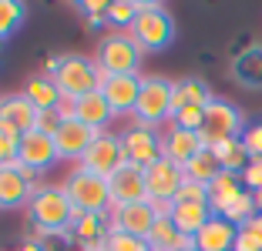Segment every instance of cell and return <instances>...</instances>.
<instances>
[{
    "label": "cell",
    "instance_id": "cell-43",
    "mask_svg": "<svg viewBox=\"0 0 262 251\" xmlns=\"http://www.w3.org/2000/svg\"><path fill=\"white\" fill-rule=\"evenodd\" d=\"M178 251H199V248H178Z\"/></svg>",
    "mask_w": 262,
    "mask_h": 251
},
{
    "label": "cell",
    "instance_id": "cell-25",
    "mask_svg": "<svg viewBox=\"0 0 262 251\" xmlns=\"http://www.w3.org/2000/svg\"><path fill=\"white\" fill-rule=\"evenodd\" d=\"M24 97L31 101L37 111H57V104H61V91H57V84L54 77H47V74H34L27 77V84H24Z\"/></svg>",
    "mask_w": 262,
    "mask_h": 251
},
{
    "label": "cell",
    "instance_id": "cell-5",
    "mask_svg": "<svg viewBox=\"0 0 262 251\" xmlns=\"http://www.w3.org/2000/svg\"><path fill=\"white\" fill-rule=\"evenodd\" d=\"M141 61H145V51L135 44V37L128 31H108L98 40V51H94V64H98L101 77L141 74Z\"/></svg>",
    "mask_w": 262,
    "mask_h": 251
},
{
    "label": "cell",
    "instance_id": "cell-10",
    "mask_svg": "<svg viewBox=\"0 0 262 251\" xmlns=\"http://www.w3.org/2000/svg\"><path fill=\"white\" fill-rule=\"evenodd\" d=\"M17 164L34 171V174H47L54 164H61L57 158V147H54V137L44 134V131H27L20 137V147H17Z\"/></svg>",
    "mask_w": 262,
    "mask_h": 251
},
{
    "label": "cell",
    "instance_id": "cell-27",
    "mask_svg": "<svg viewBox=\"0 0 262 251\" xmlns=\"http://www.w3.org/2000/svg\"><path fill=\"white\" fill-rule=\"evenodd\" d=\"M212 154H215V161H219L222 171H239V174H242V167L252 161L249 151H246V144H242V137H229V141L212 144Z\"/></svg>",
    "mask_w": 262,
    "mask_h": 251
},
{
    "label": "cell",
    "instance_id": "cell-11",
    "mask_svg": "<svg viewBox=\"0 0 262 251\" xmlns=\"http://www.w3.org/2000/svg\"><path fill=\"white\" fill-rule=\"evenodd\" d=\"M118 134H121V147H124V161L128 164L148 167L162 158V131L141 128V124H128Z\"/></svg>",
    "mask_w": 262,
    "mask_h": 251
},
{
    "label": "cell",
    "instance_id": "cell-29",
    "mask_svg": "<svg viewBox=\"0 0 262 251\" xmlns=\"http://www.w3.org/2000/svg\"><path fill=\"white\" fill-rule=\"evenodd\" d=\"M235 77L246 87H262V47H249L242 57H235Z\"/></svg>",
    "mask_w": 262,
    "mask_h": 251
},
{
    "label": "cell",
    "instance_id": "cell-22",
    "mask_svg": "<svg viewBox=\"0 0 262 251\" xmlns=\"http://www.w3.org/2000/svg\"><path fill=\"white\" fill-rule=\"evenodd\" d=\"M212 205L208 201H175L171 205V224L185 238H195L202 228H205V221L212 218Z\"/></svg>",
    "mask_w": 262,
    "mask_h": 251
},
{
    "label": "cell",
    "instance_id": "cell-17",
    "mask_svg": "<svg viewBox=\"0 0 262 251\" xmlns=\"http://www.w3.org/2000/svg\"><path fill=\"white\" fill-rule=\"evenodd\" d=\"M155 221H158V211H155L151 201L111 208V228H115V231H124V235L148 238V231L155 228Z\"/></svg>",
    "mask_w": 262,
    "mask_h": 251
},
{
    "label": "cell",
    "instance_id": "cell-32",
    "mask_svg": "<svg viewBox=\"0 0 262 251\" xmlns=\"http://www.w3.org/2000/svg\"><path fill=\"white\" fill-rule=\"evenodd\" d=\"M138 17V0H111L108 7V27L111 31H128Z\"/></svg>",
    "mask_w": 262,
    "mask_h": 251
},
{
    "label": "cell",
    "instance_id": "cell-20",
    "mask_svg": "<svg viewBox=\"0 0 262 251\" xmlns=\"http://www.w3.org/2000/svg\"><path fill=\"white\" fill-rule=\"evenodd\" d=\"M235 238H239V228L232 221H225L222 214H212L205 221V228L195 235V248L199 251H232Z\"/></svg>",
    "mask_w": 262,
    "mask_h": 251
},
{
    "label": "cell",
    "instance_id": "cell-12",
    "mask_svg": "<svg viewBox=\"0 0 262 251\" xmlns=\"http://www.w3.org/2000/svg\"><path fill=\"white\" fill-rule=\"evenodd\" d=\"M77 164L94 171V174H101V178H111L121 164H128V161H124V147H121V134H115V131L98 134L94 144L88 147V154L77 161Z\"/></svg>",
    "mask_w": 262,
    "mask_h": 251
},
{
    "label": "cell",
    "instance_id": "cell-28",
    "mask_svg": "<svg viewBox=\"0 0 262 251\" xmlns=\"http://www.w3.org/2000/svg\"><path fill=\"white\" fill-rule=\"evenodd\" d=\"M182 171H185V181H195V184H205V188H208V184H212V178H215L222 167H219L212 147H202V151L195 154V158L188 161Z\"/></svg>",
    "mask_w": 262,
    "mask_h": 251
},
{
    "label": "cell",
    "instance_id": "cell-4",
    "mask_svg": "<svg viewBox=\"0 0 262 251\" xmlns=\"http://www.w3.org/2000/svg\"><path fill=\"white\" fill-rule=\"evenodd\" d=\"M61 191L68 194L74 211H91V214H111V191L108 178L94 174L81 164H71L61 181Z\"/></svg>",
    "mask_w": 262,
    "mask_h": 251
},
{
    "label": "cell",
    "instance_id": "cell-15",
    "mask_svg": "<svg viewBox=\"0 0 262 251\" xmlns=\"http://www.w3.org/2000/svg\"><path fill=\"white\" fill-rule=\"evenodd\" d=\"M108 191H111V208L148 201V191H145V167H138V164H121L115 174L108 178Z\"/></svg>",
    "mask_w": 262,
    "mask_h": 251
},
{
    "label": "cell",
    "instance_id": "cell-21",
    "mask_svg": "<svg viewBox=\"0 0 262 251\" xmlns=\"http://www.w3.org/2000/svg\"><path fill=\"white\" fill-rule=\"evenodd\" d=\"M74 117L81 124H88L91 131H108L111 128V121H115V111H111V104L104 101V94L101 91H91V94H84V97H77L74 101Z\"/></svg>",
    "mask_w": 262,
    "mask_h": 251
},
{
    "label": "cell",
    "instance_id": "cell-35",
    "mask_svg": "<svg viewBox=\"0 0 262 251\" xmlns=\"http://www.w3.org/2000/svg\"><path fill=\"white\" fill-rule=\"evenodd\" d=\"M20 137H24V134H17L10 124L0 121V161H4V164L17 161V147H20Z\"/></svg>",
    "mask_w": 262,
    "mask_h": 251
},
{
    "label": "cell",
    "instance_id": "cell-39",
    "mask_svg": "<svg viewBox=\"0 0 262 251\" xmlns=\"http://www.w3.org/2000/svg\"><path fill=\"white\" fill-rule=\"evenodd\" d=\"M239 231L249 238V241L255 244V248L262 251V214H255V218H249L246 224H239Z\"/></svg>",
    "mask_w": 262,
    "mask_h": 251
},
{
    "label": "cell",
    "instance_id": "cell-18",
    "mask_svg": "<svg viewBox=\"0 0 262 251\" xmlns=\"http://www.w3.org/2000/svg\"><path fill=\"white\" fill-rule=\"evenodd\" d=\"M202 147H205V141H202L199 131H182V128H175V124L162 128V158H168L171 164L185 167Z\"/></svg>",
    "mask_w": 262,
    "mask_h": 251
},
{
    "label": "cell",
    "instance_id": "cell-19",
    "mask_svg": "<svg viewBox=\"0 0 262 251\" xmlns=\"http://www.w3.org/2000/svg\"><path fill=\"white\" fill-rule=\"evenodd\" d=\"M37 107L24 97V91L17 94H0V121L10 124L17 134H27V131L37 128Z\"/></svg>",
    "mask_w": 262,
    "mask_h": 251
},
{
    "label": "cell",
    "instance_id": "cell-36",
    "mask_svg": "<svg viewBox=\"0 0 262 251\" xmlns=\"http://www.w3.org/2000/svg\"><path fill=\"white\" fill-rule=\"evenodd\" d=\"M242 188L259 194L262 191V158H252L246 167H242Z\"/></svg>",
    "mask_w": 262,
    "mask_h": 251
},
{
    "label": "cell",
    "instance_id": "cell-37",
    "mask_svg": "<svg viewBox=\"0 0 262 251\" xmlns=\"http://www.w3.org/2000/svg\"><path fill=\"white\" fill-rule=\"evenodd\" d=\"M242 144H246L249 158H262V121H252L242 131Z\"/></svg>",
    "mask_w": 262,
    "mask_h": 251
},
{
    "label": "cell",
    "instance_id": "cell-38",
    "mask_svg": "<svg viewBox=\"0 0 262 251\" xmlns=\"http://www.w3.org/2000/svg\"><path fill=\"white\" fill-rule=\"evenodd\" d=\"M175 201H208V188L205 184H195V181H185Z\"/></svg>",
    "mask_w": 262,
    "mask_h": 251
},
{
    "label": "cell",
    "instance_id": "cell-26",
    "mask_svg": "<svg viewBox=\"0 0 262 251\" xmlns=\"http://www.w3.org/2000/svg\"><path fill=\"white\" fill-rule=\"evenodd\" d=\"M242 174L239 171H219L215 178H212V184H208V205H212V211H222L225 205H229L235 194H242Z\"/></svg>",
    "mask_w": 262,
    "mask_h": 251
},
{
    "label": "cell",
    "instance_id": "cell-30",
    "mask_svg": "<svg viewBox=\"0 0 262 251\" xmlns=\"http://www.w3.org/2000/svg\"><path fill=\"white\" fill-rule=\"evenodd\" d=\"M219 214H222L225 221H232L235 228H239V224H246L249 218H255V214H259L255 194H252V191H242V194H235V198H232V201H229V205H225Z\"/></svg>",
    "mask_w": 262,
    "mask_h": 251
},
{
    "label": "cell",
    "instance_id": "cell-8",
    "mask_svg": "<svg viewBox=\"0 0 262 251\" xmlns=\"http://www.w3.org/2000/svg\"><path fill=\"white\" fill-rule=\"evenodd\" d=\"M40 184V178L27 167H20L17 161L0 167V211H20L27 208L34 188Z\"/></svg>",
    "mask_w": 262,
    "mask_h": 251
},
{
    "label": "cell",
    "instance_id": "cell-1",
    "mask_svg": "<svg viewBox=\"0 0 262 251\" xmlns=\"http://www.w3.org/2000/svg\"><path fill=\"white\" fill-rule=\"evenodd\" d=\"M27 221H31L34 235H61L68 238V228H71V218H74V208H71L68 194L61 191V184H44L40 181L34 188L31 201L24 208ZM71 241V238H68Z\"/></svg>",
    "mask_w": 262,
    "mask_h": 251
},
{
    "label": "cell",
    "instance_id": "cell-42",
    "mask_svg": "<svg viewBox=\"0 0 262 251\" xmlns=\"http://www.w3.org/2000/svg\"><path fill=\"white\" fill-rule=\"evenodd\" d=\"M255 205H259V214H262V191H259V194H255Z\"/></svg>",
    "mask_w": 262,
    "mask_h": 251
},
{
    "label": "cell",
    "instance_id": "cell-2",
    "mask_svg": "<svg viewBox=\"0 0 262 251\" xmlns=\"http://www.w3.org/2000/svg\"><path fill=\"white\" fill-rule=\"evenodd\" d=\"M128 34L145 54L168 51L175 40V17L162 0H138V17L128 27Z\"/></svg>",
    "mask_w": 262,
    "mask_h": 251
},
{
    "label": "cell",
    "instance_id": "cell-7",
    "mask_svg": "<svg viewBox=\"0 0 262 251\" xmlns=\"http://www.w3.org/2000/svg\"><path fill=\"white\" fill-rule=\"evenodd\" d=\"M249 128L246 111L239 104H232L225 97H212L205 104V124H202V141L205 147L219 144V141H229V137H242V131Z\"/></svg>",
    "mask_w": 262,
    "mask_h": 251
},
{
    "label": "cell",
    "instance_id": "cell-9",
    "mask_svg": "<svg viewBox=\"0 0 262 251\" xmlns=\"http://www.w3.org/2000/svg\"><path fill=\"white\" fill-rule=\"evenodd\" d=\"M182 184H185V171L171 164L168 158H158L155 164L145 167V191L151 205H175Z\"/></svg>",
    "mask_w": 262,
    "mask_h": 251
},
{
    "label": "cell",
    "instance_id": "cell-44",
    "mask_svg": "<svg viewBox=\"0 0 262 251\" xmlns=\"http://www.w3.org/2000/svg\"><path fill=\"white\" fill-rule=\"evenodd\" d=\"M0 51H4V40H0Z\"/></svg>",
    "mask_w": 262,
    "mask_h": 251
},
{
    "label": "cell",
    "instance_id": "cell-33",
    "mask_svg": "<svg viewBox=\"0 0 262 251\" xmlns=\"http://www.w3.org/2000/svg\"><path fill=\"white\" fill-rule=\"evenodd\" d=\"M104 251H148L145 238H135V235H124V231H108V241H104Z\"/></svg>",
    "mask_w": 262,
    "mask_h": 251
},
{
    "label": "cell",
    "instance_id": "cell-24",
    "mask_svg": "<svg viewBox=\"0 0 262 251\" xmlns=\"http://www.w3.org/2000/svg\"><path fill=\"white\" fill-rule=\"evenodd\" d=\"M212 97H215V94L208 91V84L202 81V77H182V81H175V91H171V117L188 104L205 107Z\"/></svg>",
    "mask_w": 262,
    "mask_h": 251
},
{
    "label": "cell",
    "instance_id": "cell-6",
    "mask_svg": "<svg viewBox=\"0 0 262 251\" xmlns=\"http://www.w3.org/2000/svg\"><path fill=\"white\" fill-rule=\"evenodd\" d=\"M54 84L64 101H77L91 91H101V70L94 64V57L84 54H64L61 67L54 70Z\"/></svg>",
    "mask_w": 262,
    "mask_h": 251
},
{
    "label": "cell",
    "instance_id": "cell-40",
    "mask_svg": "<svg viewBox=\"0 0 262 251\" xmlns=\"http://www.w3.org/2000/svg\"><path fill=\"white\" fill-rule=\"evenodd\" d=\"M57 128H61V117H57V111H40V114H37V128H34V131H44V134L54 137Z\"/></svg>",
    "mask_w": 262,
    "mask_h": 251
},
{
    "label": "cell",
    "instance_id": "cell-3",
    "mask_svg": "<svg viewBox=\"0 0 262 251\" xmlns=\"http://www.w3.org/2000/svg\"><path fill=\"white\" fill-rule=\"evenodd\" d=\"M171 91H175V81L162 74H145L141 77V91H138V104L131 111V124H141V128L162 131L171 124Z\"/></svg>",
    "mask_w": 262,
    "mask_h": 251
},
{
    "label": "cell",
    "instance_id": "cell-34",
    "mask_svg": "<svg viewBox=\"0 0 262 251\" xmlns=\"http://www.w3.org/2000/svg\"><path fill=\"white\" fill-rule=\"evenodd\" d=\"M171 124L182 128V131H202V124H205V107H199V104L182 107V111L171 117Z\"/></svg>",
    "mask_w": 262,
    "mask_h": 251
},
{
    "label": "cell",
    "instance_id": "cell-14",
    "mask_svg": "<svg viewBox=\"0 0 262 251\" xmlns=\"http://www.w3.org/2000/svg\"><path fill=\"white\" fill-rule=\"evenodd\" d=\"M101 134H104V131H101ZM94 137H98V131H91L88 124L77 121V117H68V121H61V128L54 131L57 158H61L64 164H77V161L88 154V147L94 144Z\"/></svg>",
    "mask_w": 262,
    "mask_h": 251
},
{
    "label": "cell",
    "instance_id": "cell-23",
    "mask_svg": "<svg viewBox=\"0 0 262 251\" xmlns=\"http://www.w3.org/2000/svg\"><path fill=\"white\" fill-rule=\"evenodd\" d=\"M145 244H148V251H178V248H195V238H185L171 224V218H158L155 228L148 231Z\"/></svg>",
    "mask_w": 262,
    "mask_h": 251
},
{
    "label": "cell",
    "instance_id": "cell-16",
    "mask_svg": "<svg viewBox=\"0 0 262 251\" xmlns=\"http://www.w3.org/2000/svg\"><path fill=\"white\" fill-rule=\"evenodd\" d=\"M138 91H141V74L101 77V94H104V101L111 104L115 117H121V114L131 117V111L138 104Z\"/></svg>",
    "mask_w": 262,
    "mask_h": 251
},
{
    "label": "cell",
    "instance_id": "cell-13",
    "mask_svg": "<svg viewBox=\"0 0 262 251\" xmlns=\"http://www.w3.org/2000/svg\"><path fill=\"white\" fill-rule=\"evenodd\" d=\"M111 231V214H91V211H74L68 238L77 244V251H104Z\"/></svg>",
    "mask_w": 262,
    "mask_h": 251
},
{
    "label": "cell",
    "instance_id": "cell-41",
    "mask_svg": "<svg viewBox=\"0 0 262 251\" xmlns=\"http://www.w3.org/2000/svg\"><path fill=\"white\" fill-rule=\"evenodd\" d=\"M14 251H47V244L44 241H40V238L37 235H34V238H24V241L20 244H17V248Z\"/></svg>",
    "mask_w": 262,
    "mask_h": 251
},
{
    "label": "cell",
    "instance_id": "cell-31",
    "mask_svg": "<svg viewBox=\"0 0 262 251\" xmlns=\"http://www.w3.org/2000/svg\"><path fill=\"white\" fill-rule=\"evenodd\" d=\"M24 20H27V7H24L20 0H0V40H7L10 34H17Z\"/></svg>",
    "mask_w": 262,
    "mask_h": 251
},
{
    "label": "cell",
    "instance_id": "cell-45",
    "mask_svg": "<svg viewBox=\"0 0 262 251\" xmlns=\"http://www.w3.org/2000/svg\"><path fill=\"white\" fill-rule=\"evenodd\" d=\"M0 167H4V161H0Z\"/></svg>",
    "mask_w": 262,
    "mask_h": 251
}]
</instances>
